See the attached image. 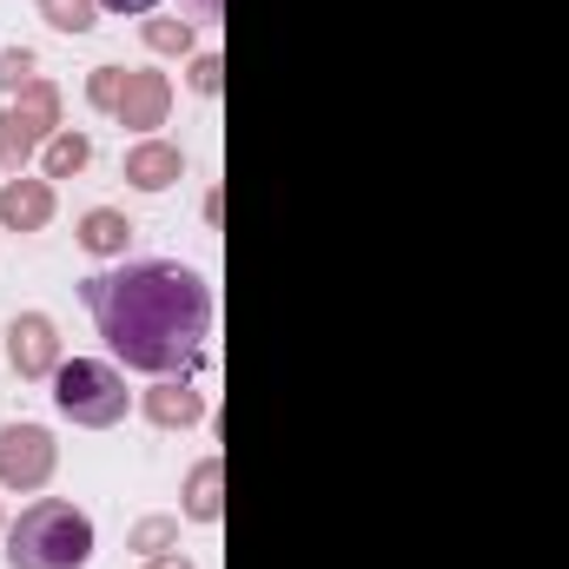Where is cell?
I'll return each mask as SVG.
<instances>
[{"label":"cell","instance_id":"6da1fadb","mask_svg":"<svg viewBox=\"0 0 569 569\" xmlns=\"http://www.w3.org/2000/svg\"><path fill=\"white\" fill-rule=\"evenodd\" d=\"M107 351L146 371V378H186L206 358V331H212V291L199 272L172 266V259H140L120 272H93L80 284Z\"/></svg>","mask_w":569,"mask_h":569},{"label":"cell","instance_id":"7a4b0ae2","mask_svg":"<svg viewBox=\"0 0 569 569\" xmlns=\"http://www.w3.org/2000/svg\"><path fill=\"white\" fill-rule=\"evenodd\" d=\"M7 563L13 569H87L93 563V517L60 503V497H40L7 530Z\"/></svg>","mask_w":569,"mask_h":569},{"label":"cell","instance_id":"3957f363","mask_svg":"<svg viewBox=\"0 0 569 569\" xmlns=\"http://www.w3.org/2000/svg\"><path fill=\"white\" fill-rule=\"evenodd\" d=\"M53 405H60V418H73V425L113 430L127 418V378H120L113 365H100V358H73V365L53 371Z\"/></svg>","mask_w":569,"mask_h":569},{"label":"cell","instance_id":"277c9868","mask_svg":"<svg viewBox=\"0 0 569 569\" xmlns=\"http://www.w3.org/2000/svg\"><path fill=\"white\" fill-rule=\"evenodd\" d=\"M53 133H60V93H53V80L20 87V93L0 107V172H7V179L27 172V159L47 152Z\"/></svg>","mask_w":569,"mask_h":569},{"label":"cell","instance_id":"5b68a950","mask_svg":"<svg viewBox=\"0 0 569 569\" xmlns=\"http://www.w3.org/2000/svg\"><path fill=\"white\" fill-rule=\"evenodd\" d=\"M53 463H60V450H53V437L40 425H7L0 430V483H7V490H47Z\"/></svg>","mask_w":569,"mask_h":569},{"label":"cell","instance_id":"8992f818","mask_svg":"<svg viewBox=\"0 0 569 569\" xmlns=\"http://www.w3.org/2000/svg\"><path fill=\"white\" fill-rule=\"evenodd\" d=\"M7 358H13L20 378H53V371L67 365V358H60L53 318H47V311H20V318L7 325Z\"/></svg>","mask_w":569,"mask_h":569},{"label":"cell","instance_id":"52a82bcc","mask_svg":"<svg viewBox=\"0 0 569 569\" xmlns=\"http://www.w3.org/2000/svg\"><path fill=\"white\" fill-rule=\"evenodd\" d=\"M166 113H172V80L166 73H146V67H127V93H120L113 120L127 133H152V127H166Z\"/></svg>","mask_w":569,"mask_h":569},{"label":"cell","instance_id":"ba28073f","mask_svg":"<svg viewBox=\"0 0 569 569\" xmlns=\"http://www.w3.org/2000/svg\"><path fill=\"white\" fill-rule=\"evenodd\" d=\"M47 219H53V179H27V172L0 179V226L7 232H47Z\"/></svg>","mask_w":569,"mask_h":569},{"label":"cell","instance_id":"9c48e42d","mask_svg":"<svg viewBox=\"0 0 569 569\" xmlns=\"http://www.w3.org/2000/svg\"><path fill=\"white\" fill-rule=\"evenodd\" d=\"M140 411L159 430H192L199 418H206V391H199L192 378H159V385L140 398Z\"/></svg>","mask_w":569,"mask_h":569},{"label":"cell","instance_id":"30bf717a","mask_svg":"<svg viewBox=\"0 0 569 569\" xmlns=\"http://www.w3.org/2000/svg\"><path fill=\"white\" fill-rule=\"evenodd\" d=\"M179 172H186V152L166 140H140L127 146V186L133 192H166V186H179Z\"/></svg>","mask_w":569,"mask_h":569},{"label":"cell","instance_id":"8fae6325","mask_svg":"<svg viewBox=\"0 0 569 569\" xmlns=\"http://www.w3.org/2000/svg\"><path fill=\"white\" fill-rule=\"evenodd\" d=\"M186 523H219L226 517V463L219 457H206V463H192V477H186Z\"/></svg>","mask_w":569,"mask_h":569},{"label":"cell","instance_id":"7c38bea8","mask_svg":"<svg viewBox=\"0 0 569 569\" xmlns=\"http://www.w3.org/2000/svg\"><path fill=\"white\" fill-rule=\"evenodd\" d=\"M73 232H80V246H87L93 259H120V252H127V239H133L127 212H113V206H93V212H87Z\"/></svg>","mask_w":569,"mask_h":569},{"label":"cell","instance_id":"4fadbf2b","mask_svg":"<svg viewBox=\"0 0 569 569\" xmlns=\"http://www.w3.org/2000/svg\"><path fill=\"white\" fill-rule=\"evenodd\" d=\"M87 159H93V140L73 133V127H60L47 140V179H73V172H87Z\"/></svg>","mask_w":569,"mask_h":569},{"label":"cell","instance_id":"5bb4252c","mask_svg":"<svg viewBox=\"0 0 569 569\" xmlns=\"http://www.w3.org/2000/svg\"><path fill=\"white\" fill-rule=\"evenodd\" d=\"M140 40L152 53H192V20H179V13H152L140 20Z\"/></svg>","mask_w":569,"mask_h":569},{"label":"cell","instance_id":"9a60e30c","mask_svg":"<svg viewBox=\"0 0 569 569\" xmlns=\"http://www.w3.org/2000/svg\"><path fill=\"white\" fill-rule=\"evenodd\" d=\"M40 20L60 27V33H87L100 20V0H40Z\"/></svg>","mask_w":569,"mask_h":569},{"label":"cell","instance_id":"2e32d148","mask_svg":"<svg viewBox=\"0 0 569 569\" xmlns=\"http://www.w3.org/2000/svg\"><path fill=\"white\" fill-rule=\"evenodd\" d=\"M120 93H127V67H93V73H87V107H93V113L113 120Z\"/></svg>","mask_w":569,"mask_h":569},{"label":"cell","instance_id":"e0dca14e","mask_svg":"<svg viewBox=\"0 0 569 569\" xmlns=\"http://www.w3.org/2000/svg\"><path fill=\"white\" fill-rule=\"evenodd\" d=\"M133 550H146V557H166L172 543H179V517H146V523H133V537H127Z\"/></svg>","mask_w":569,"mask_h":569},{"label":"cell","instance_id":"ac0fdd59","mask_svg":"<svg viewBox=\"0 0 569 569\" xmlns=\"http://www.w3.org/2000/svg\"><path fill=\"white\" fill-rule=\"evenodd\" d=\"M33 80H40V60H33L27 47H7V53H0V87H7V100H13L20 87H33Z\"/></svg>","mask_w":569,"mask_h":569},{"label":"cell","instance_id":"d6986e66","mask_svg":"<svg viewBox=\"0 0 569 569\" xmlns=\"http://www.w3.org/2000/svg\"><path fill=\"white\" fill-rule=\"evenodd\" d=\"M186 87L212 100V93L226 87V60H219V53H192V73H186Z\"/></svg>","mask_w":569,"mask_h":569},{"label":"cell","instance_id":"ffe728a7","mask_svg":"<svg viewBox=\"0 0 569 569\" xmlns=\"http://www.w3.org/2000/svg\"><path fill=\"white\" fill-rule=\"evenodd\" d=\"M100 7H107V13H152L159 0H100Z\"/></svg>","mask_w":569,"mask_h":569},{"label":"cell","instance_id":"44dd1931","mask_svg":"<svg viewBox=\"0 0 569 569\" xmlns=\"http://www.w3.org/2000/svg\"><path fill=\"white\" fill-rule=\"evenodd\" d=\"M140 569H192V563H186V557H179V550H166V557H146Z\"/></svg>","mask_w":569,"mask_h":569},{"label":"cell","instance_id":"7402d4cb","mask_svg":"<svg viewBox=\"0 0 569 569\" xmlns=\"http://www.w3.org/2000/svg\"><path fill=\"white\" fill-rule=\"evenodd\" d=\"M192 7H199V13H206V20H212V13H219V7H226V0H192Z\"/></svg>","mask_w":569,"mask_h":569}]
</instances>
